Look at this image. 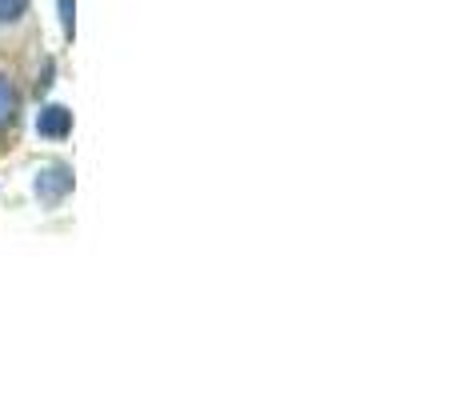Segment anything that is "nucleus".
<instances>
[{
    "label": "nucleus",
    "mask_w": 456,
    "mask_h": 400,
    "mask_svg": "<svg viewBox=\"0 0 456 400\" xmlns=\"http://www.w3.org/2000/svg\"><path fill=\"white\" fill-rule=\"evenodd\" d=\"M37 136L40 141H64V136H72V109H64V104H45V109L37 112Z\"/></svg>",
    "instance_id": "obj_2"
},
{
    "label": "nucleus",
    "mask_w": 456,
    "mask_h": 400,
    "mask_svg": "<svg viewBox=\"0 0 456 400\" xmlns=\"http://www.w3.org/2000/svg\"><path fill=\"white\" fill-rule=\"evenodd\" d=\"M28 12V0H0V24H12Z\"/></svg>",
    "instance_id": "obj_4"
},
{
    "label": "nucleus",
    "mask_w": 456,
    "mask_h": 400,
    "mask_svg": "<svg viewBox=\"0 0 456 400\" xmlns=\"http://www.w3.org/2000/svg\"><path fill=\"white\" fill-rule=\"evenodd\" d=\"M77 189V176H72V168L64 165V160H53V165H45L37 173V181H32V192H37V200L40 204H61L69 192Z\"/></svg>",
    "instance_id": "obj_1"
},
{
    "label": "nucleus",
    "mask_w": 456,
    "mask_h": 400,
    "mask_svg": "<svg viewBox=\"0 0 456 400\" xmlns=\"http://www.w3.org/2000/svg\"><path fill=\"white\" fill-rule=\"evenodd\" d=\"M16 112H20V93H16L12 77H4V72H0V128L12 125Z\"/></svg>",
    "instance_id": "obj_3"
},
{
    "label": "nucleus",
    "mask_w": 456,
    "mask_h": 400,
    "mask_svg": "<svg viewBox=\"0 0 456 400\" xmlns=\"http://www.w3.org/2000/svg\"><path fill=\"white\" fill-rule=\"evenodd\" d=\"M56 8H61V29L72 37V29H77V0H56Z\"/></svg>",
    "instance_id": "obj_5"
}]
</instances>
